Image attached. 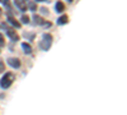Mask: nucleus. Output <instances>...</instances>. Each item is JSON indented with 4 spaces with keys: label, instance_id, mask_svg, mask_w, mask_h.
<instances>
[{
    "label": "nucleus",
    "instance_id": "dca6fc26",
    "mask_svg": "<svg viewBox=\"0 0 127 115\" xmlns=\"http://www.w3.org/2000/svg\"><path fill=\"white\" fill-rule=\"evenodd\" d=\"M4 70V63L3 61H0V73H1Z\"/></svg>",
    "mask_w": 127,
    "mask_h": 115
},
{
    "label": "nucleus",
    "instance_id": "aec40b11",
    "mask_svg": "<svg viewBox=\"0 0 127 115\" xmlns=\"http://www.w3.org/2000/svg\"><path fill=\"white\" fill-rule=\"evenodd\" d=\"M0 17H1V9H0Z\"/></svg>",
    "mask_w": 127,
    "mask_h": 115
},
{
    "label": "nucleus",
    "instance_id": "f03ea898",
    "mask_svg": "<svg viewBox=\"0 0 127 115\" xmlns=\"http://www.w3.org/2000/svg\"><path fill=\"white\" fill-rule=\"evenodd\" d=\"M51 45H52V36L50 33H45L43 36H42V41L39 42V47L42 50L47 51V50H50Z\"/></svg>",
    "mask_w": 127,
    "mask_h": 115
},
{
    "label": "nucleus",
    "instance_id": "7ed1b4c3",
    "mask_svg": "<svg viewBox=\"0 0 127 115\" xmlns=\"http://www.w3.org/2000/svg\"><path fill=\"white\" fill-rule=\"evenodd\" d=\"M6 61H8V64L12 68H15V69L20 68V60L18 58H8Z\"/></svg>",
    "mask_w": 127,
    "mask_h": 115
},
{
    "label": "nucleus",
    "instance_id": "423d86ee",
    "mask_svg": "<svg viewBox=\"0 0 127 115\" xmlns=\"http://www.w3.org/2000/svg\"><path fill=\"white\" fill-rule=\"evenodd\" d=\"M55 10H56V13H62L64 10H65V4H64L62 1H56Z\"/></svg>",
    "mask_w": 127,
    "mask_h": 115
},
{
    "label": "nucleus",
    "instance_id": "f3484780",
    "mask_svg": "<svg viewBox=\"0 0 127 115\" xmlns=\"http://www.w3.org/2000/svg\"><path fill=\"white\" fill-rule=\"evenodd\" d=\"M43 26H45L46 28H50V27H51V22H46V23H45Z\"/></svg>",
    "mask_w": 127,
    "mask_h": 115
},
{
    "label": "nucleus",
    "instance_id": "0eeeda50",
    "mask_svg": "<svg viewBox=\"0 0 127 115\" xmlns=\"http://www.w3.org/2000/svg\"><path fill=\"white\" fill-rule=\"evenodd\" d=\"M33 20H34V23L38 24V26H43V24L46 23V20L42 18L41 15H36V14L33 15Z\"/></svg>",
    "mask_w": 127,
    "mask_h": 115
},
{
    "label": "nucleus",
    "instance_id": "412c9836",
    "mask_svg": "<svg viewBox=\"0 0 127 115\" xmlns=\"http://www.w3.org/2000/svg\"><path fill=\"white\" fill-rule=\"evenodd\" d=\"M67 1H69V3H71V1H72V0H67Z\"/></svg>",
    "mask_w": 127,
    "mask_h": 115
},
{
    "label": "nucleus",
    "instance_id": "2eb2a0df",
    "mask_svg": "<svg viewBox=\"0 0 127 115\" xmlns=\"http://www.w3.org/2000/svg\"><path fill=\"white\" fill-rule=\"evenodd\" d=\"M24 36H29V37H28L29 40H33V37H34L33 33H24Z\"/></svg>",
    "mask_w": 127,
    "mask_h": 115
},
{
    "label": "nucleus",
    "instance_id": "4468645a",
    "mask_svg": "<svg viewBox=\"0 0 127 115\" xmlns=\"http://www.w3.org/2000/svg\"><path fill=\"white\" fill-rule=\"evenodd\" d=\"M1 1H3V3H4V5L10 10V3H9V0H1Z\"/></svg>",
    "mask_w": 127,
    "mask_h": 115
},
{
    "label": "nucleus",
    "instance_id": "39448f33",
    "mask_svg": "<svg viewBox=\"0 0 127 115\" xmlns=\"http://www.w3.org/2000/svg\"><path fill=\"white\" fill-rule=\"evenodd\" d=\"M14 4L19 10H22V12H26L28 9V6L26 5V1H23V0H14Z\"/></svg>",
    "mask_w": 127,
    "mask_h": 115
},
{
    "label": "nucleus",
    "instance_id": "ddd939ff",
    "mask_svg": "<svg viewBox=\"0 0 127 115\" xmlns=\"http://www.w3.org/2000/svg\"><path fill=\"white\" fill-rule=\"evenodd\" d=\"M4 45H5V38L1 33H0V46H4Z\"/></svg>",
    "mask_w": 127,
    "mask_h": 115
},
{
    "label": "nucleus",
    "instance_id": "20e7f679",
    "mask_svg": "<svg viewBox=\"0 0 127 115\" xmlns=\"http://www.w3.org/2000/svg\"><path fill=\"white\" fill-rule=\"evenodd\" d=\"M6 35H8V37L10 38V40H13V41H18L19 40V36L15 33V29H13V28H6Z\"/></svg>",
    "mask_w": 127,
    "mask_h": 115
},
{
    "label": "nucleus",
    "instance_id": "9d476101",
    "mask_svg": "<svg viewBox=\"0 0 127 115\" xmlns=\"http://www.w3.org/2000/svg\"><path fill=\"white\" fill-rule=\"evenodd\" d=\"M22 47H23V51L26 54H32V51H33V49H32V46L27 42H23L22 44Z\"/></svg>",
    "mask_w": 127,
    "mask_h": 115
},
{
    "label": "nucleus",
    "instance_id": "a211bd4d",
    "mask_svg": "<svg viewBox=\"0 0 127 115\" xmlns=\"http://www.w3.org/2000/svg\"><path fill=\"white\" fill-rule=\"evenodd\" d=\"M41 10H42V13H46V14H47V13H48V10H47V9H46V8H42V9H41Z\"/></svg>",
    "mask_w": 127,
    "mask_h": 115
},
{
    "label": "nucleus",
    "instance_id": "4be33fe9",
    "mask_svg": "<svg viewBox=\"0 0 127 115\" xmlns=\"http://www.w3.org/2000/svg\"><path fill=\"white\" fill-rule=\"evenodd\" d=\"M23 1H26V0H23Z\"/></svg>",
    "mask_w": 127,
    "mask_h": 115
},
{
    "label": "nucleus",
    "instance_id": "f257e3e1",
    "mask_svg": "<svg viewBox=\"0 0 127 115\" xmlns=\"http://www.w3.org/2000/svg\"><path fill=\"white\" fill-rule=\"evenodd\" d=\"M14 79H15V77H14L13 73L12 72H6L5 74L3 76V78L0 79V87L4 88V90L9 88L10 86H12V83L14 82Z\"/></svg>",
    "mask_w": 127,
    "mask_h": 115
},
{
    "label": "nucleus",
    "instance_id": "9b49d317",
    "mask_svg": "<svg viewBox=\"0 0 127 115\" xmlns=\"http://www.w3.org/2000/svg\"><path fill=\"white\" fill-rule=\"evenodd\" d=\"M28 6H29L31 10H33V12H36V10H37V4L36 3H29Z\"/></svg>",
    "mask_w": 127,
    "mask_h": 115
},
{
    "label": "nucleus",
    "instance_id": "6e6552de",
    "mask_svg": "<svg viewBox=\"0 0 127 115\" xmlns=\"http://www.w3.org/2000/svg\"><path fill=\"white\" fill-rule=\"evenodd\" d=\"M8 22H9L10 24H12L13 27H15V28H20V23L18 22L17 19H14L12 15H8Z\"/></svg>",
    "mask_w": 127,
    "mask_h": 115
},
{
    "label": "nucleus",
    "instance_id": "f8f14e48",
    "mask_svg": "<svg viewBox=\"0 0 127 115\" xmlns=\"http://www.w3.org/2000/svg\"><path fill=\"white\" fill-rule=\"evenodd\" d=\"M20 20H22L23 23H29V17H28L27 14H24V15H22V18H20Z\"/></svg>",
    "mask_w": 127,
    "mask_h": 115
},
{
    "label": "nucleus",
    "instance_id": "1a4fd4ad",
    "mask_svg": "<svg viewBox=\"0 0 127 115\" xmlns=\"http://www.w3.org/2000/svg\"><path fill=\"white\" fill-rule=\"evenodd\" d=\"M67 22H69V18H67V15H61V17H59V18H57V24H59V26L66 24Z\"/></svg>",
    "mask_w": 127,
    "mask_h": 115
},
{
    "label": "nucleus",
    "instance_id": "6ab92c4d",
    "mask_svg": "<svg viewBox=\"0 0 127 115\" xmlns=\"http://www.w3.org/2000/svg\"><path fill=\"white\" fill-rule=\"evenodd\" d=\"M36 1H47V0H36Z\"/></svg>",
    "mask_w": 127,
    "mask_h": 115
}]
</instances>
